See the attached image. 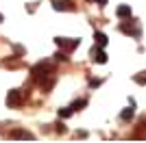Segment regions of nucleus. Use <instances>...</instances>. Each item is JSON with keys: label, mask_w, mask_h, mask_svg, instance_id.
Returning <instances> with one entry per match:
<instances>
[{"label": "nucleus", "mask_w": 146, "mask_h": 143, "mask_svg": "<svg viewBox=\"0 0 146 143\" xmlns=\"http://www.w3.org/2000/svg\"><path fill=\"white\" fill-rule=\"evenodd\" d=\"M48 72H50V63L48 61H42V63H37V65L31 70V74H33L35 80H42V78L48 76Z\"/></svg>", "instance_id": "f257e3e1"}, {"label": "nucleus", "mask_w": 146, "mask_h": 143, "mask_svg": "<svg viewBox=\"0 0 146 143\" xmlns=\"http://www.w3.org/2000/svg\"><path fill=\"white\" fill-rule=\"evenodd\" d=\"M20 104V91L18 89H13L7 93V106H18Z\"/></svg>", "instance_id": "f03ea898"}, {"label": "nucleus", "mask_w": 146, "mask_h": 143, "mask_svg": "<svg viewBox=\"0 0 146 143\" xmlns=\"http://www.w3.org/2000/svg\"><path fill=\"white\" fill-rule=\"evenodd\" d=\"M52 7H55V11H66V9H68V11H72V9H74L70 0H55V5H52Z\"/></svg>", "instance_id": "7ed1b4c3"}, {"label": "nucleus", "mask_w": 146, "mask_h": 143, "mask_svg": "<svg viewBox=\"0 0 146 143\" xmlns=\"http://www.w3.org/2000/svg\"><path fill=\"white\" fill-rule=\"evenodd\" d=\"M133 115H135V106L131 104V106H127V108L120 113V119H122V121H131V119H133Z\"/></svg>", "instance_id": "20e7f679"}, {"label": "nucleus", "mask_w": 146, "mask_h": 143, "mask_svg": "<svg viewBox=\"0 0 146 143\" xmlns=\"http://www.w3.org/2000/svg\"><path fill=\"white\" fill-rule=\"evenodd\" d=\"M120 30H122V33H127V35H133V37L140 35V28H135V26H131V24H124V22L120 24Z\"/></svg>", "instance_id": "39448f33"}, {"label": "nucleus", "mask_w": 146, "mask_h": 143, "mask_svg": "<svg viewBox=\"0 0 146 143\" xmlns=\"http://www.w3.org/2000/svg\"><path fill=\"white\" fill-rule=\"evenodd\" d=\"M92 54H94V61H96V63H107V52H105V50L94 48V50H92Z\"/></svg>", "instance_id": "423d86ee"}, {"label": "nucleus", "mask_w": 146, "mask_h": 143, "mask_svg": "<svg viewBox=\"0 0 146 143\" xmlns=\"http://www.w3.org/2000/svg\"><path fill=\"white\" fill-rule=\"evenodd\" d=\"M116 15H118V18H124V20L131 18V7H129V5H120V7H118V11H116Z\"/></svg>", "instance_id": "0eeeda50"}, {"label": "nucleus", "mask_w": 146, "mask_h": 143, "mask_svg": "<svg viewBox=\"0 0 146 143\" xmlns=\"http://www.w3.org/2000/svg\"><path fill=\"white\" fill-rule=\"evenodd\" d=\"M94 39H96V46H100V48L107 46V35L105 33H94Z\"/></svg>", "instance_id": "6e6552de"}, {"label": "nucleus", "mask_w": 146, "mask_h": 143, "mask_svg": "<svg viewBox=\"0 0 146 143\" xmlns=\"http://www.w3.org/2000/svg\"><path fill=\"white\" fill-rule=\"evenodd\" d=\"M11 137H13V139H33V134H31V132H26V130H13Z\"/></svg>", "instance_id": "1a4fd4ad"}, {"label": "nucleus", "mask_w": 146, "mask_h": 143, "mask_svg": "<svg viewBox=\"0 0 146 143\" xmlns=\"http://www.w3.org/2000/svg\"><path fill=\"white\" fill-rule=\"evenodd\" d=\"M72 113H74V108H72V106H63V108H59V117H61V119H68Z\"/></svg>", "instance_id": "9d476101"}, {"label": "nucleus", "mask_w": 146, "mask_h": 143, "mask_svg": "<svg viewBox=\"0 0 146 143\" xmlns=\"http://www.w3.org/2000/svg\"><path fill=\"white\" fill-rule=\"evenodd\" d=\"M85 104H87V100H74L70 106H72L74 111H81V108H85Z\"/></svg>", "instance_id": "9b49d317"}, {"label": "nucleus", "mask_w": 146, "mask_h": 143, "mask_svg": "<svg viewBox=\"0 0 146 143\" xmlns=\"http://www.w3.org/2000/svg\"><path fill=\"white\" fill-rule=\"evenodd\" d=\"M133 80H135L137 85H146V72H140V74H135Z\"/></svg>", "instance_id": "f8f14e48"}, {"label": "nucleus", "mask_w": 146, "mask_h": 143, "mask_svg": "<svg viewBox=\"0 0 146 143\" xmlns=\"http://www.w3.org/2000/svg\"><path fill=\"white\" fill-rule=\"evenodd\" d=\"M100 83H103V80H96V78H94V80H90V87H92V89H94V87H98V85H100Z\"/></svg>", "instance_id": "ddd939ff"}, {"label": "nucleus", "mask_w": 146, "mask_h": 143, "mask_svg": "<svg viewBox=\"0 0 146 143\" xmlns=\"http://www.w3.org/2000/svg\"><path fill=\"white\" fill-rule=\"evenodd\" d=\"M90 2H92V0H90ZM96 2H98L100 7H105V5H107V0H96Z\"/></svg>", "instance_id": "4468645a"}, {"label": "nucleus", "mask_w": 146, "mask_h": 143, "mask_svg": "<svg viewBox=\"0 0 146 143\" xmlns=\"http://www.w3.org/2000/svg\"><path fill=\"white\" fill-rule=\"evenodd\" d=\"M0 22H2V13H0Z\"/></svg>", "instance_id": "2eb2a0df"}]
</instances>
